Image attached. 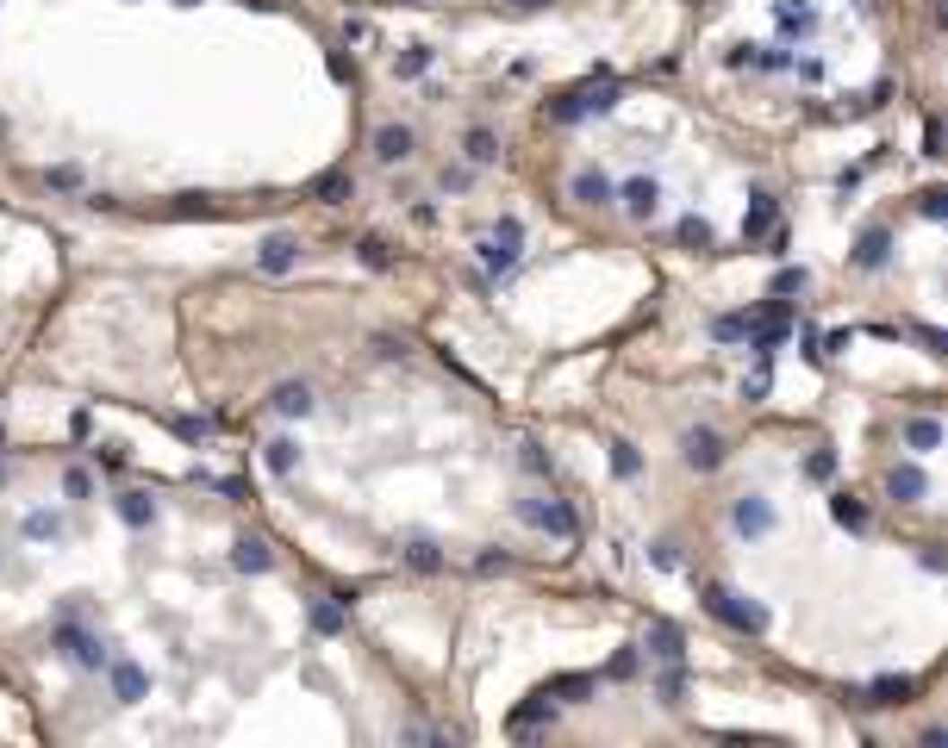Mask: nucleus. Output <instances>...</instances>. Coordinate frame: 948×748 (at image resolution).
<instances>
[{
    "label": "nucleus",
    "mask_w": 948,
    "mask_h": 748,
    "mask_svg": "<svg viewBox=\"0 0 948 748\" xmlns=\"http://www.w3.org/2000/svg\"><path fill=\"white\" fill-rule=\"evenodd\" d=\"M306 6H400V13H512V19H531V13H555L568 0H306Z\"/></svg>",
    "instance_id": "obj_1"
}]
</instances>
